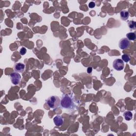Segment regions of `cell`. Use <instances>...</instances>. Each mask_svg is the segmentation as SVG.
Segmentation results:
<instances>
[{
  "mask_svg": "<svg viewBox=\"0 0 136 136\" xmlns=\"http://www.w3.org/2000/svg\"><path fill=\"white\" fill-rule=\"evenodd\" d=\"M62 107L64 109H71L73 107L75 104L72 98L69 95H65L62 98L60 103Z\"/></svg>",
  "mask_w": 136,
  "mask_h": 136,
  "instance_id": "6da1fadb",
  "label": "cell"
},
{
  "mask_svg": "<svg viewBox=\"0 0 136 136\" xmlns=\"http://www.w3.org/2000/svg\"><path fill=\"white\" fill-rule=\"evenodd\" d=\"M61 100L57 96H52L46 100L47 105L51 109H55L60 106Z\"/></svg>",
  "mask_w": 136,
  "mask_h": 136,
  "instance_id": "7a4b0ae2",
  "label": "cell"
},
{
  "mask_svg": "<svg viewBox=\"0 0 136 136\" xmlns=\"http://www.w3.org/2000/svg\"><path fill=\"white\" fill-rule=\"evenodd\" d=\"M113 67L115 70L117 71H121L125 68V63L122 60L117 58L114 61L113 63Z\"/></svg>",
  "mask_w": 136,
  "mask_h": 136,
  "instance_id": "3957f363",
  "label": "cell"
},
{
  "mask_svg": "<svg viewBox=\"0 0 136 136\" xmlns=\"http://www.w3.org/2000/svg\"><path fill=\"white\" fill-rule=\"evenodd\" d=\"M131 45V42L129 39L126 38H122L119 43V46L121 49H125L129 48Z\"/></svg>",
  "mask_w": 136,
  "mask_h": 136,
  "instance_id": "277c9868",
  "label": "cell"
},
{
  "mask_svg": "<svg viewBox=\"0 0 136 136\" xmlns=\"http://www.w3.org/2000/svg\"><path fill=\"white\" fill-rule=\"evenodd\" d=\"M10 79L11 82L13 85H17L19 83L20 79H21V76L19 73L18 72H13L10 75Z\"/></svg>",
  "mask_w": 136,
  "mask_h": 136,
  "instance_id": "5b68a950",
  "label": "cell"
},
{
  "mask_svg": "<svg viewBox=\"0 0 136 136\" xmlns=\"http://www.w3.org/2000/svg\"><path fill=\"white\" fill-rule=\"evenodd\" d=\"M24 68H25V66H24V64L21 63H18L15 64L14 66V69L15 70V71H16L17 72H20V73L23 72L24 70Z\"/></svg>",
  "mask_w": 136,
  "mask_h": 136,
  "instance_id": "8992f818",
  "label": "cell"
},
{
  "mask_svg": "<svg viewBox=\"0 0 136 136\" xmlns=\"http://www.w3.org/2000/svg\"><path fill=\"white\" fill-rule=\"evenodd\" d=\"M53 121L55 125L57 126H61L63 123V118L61 115H57L55 116L53 119Z\"/></svg>",
  "mask_w": 136,
  "mask_h": 136,
  "instance_id": "52a82bcc",
  "label": "cell"
},
{
  "mask_svg": "<svg viewBox=\"0 0 136 136\" xmlns=\"http://www.w3.org/2000/svg\"><path fill=\"white\" fill-rule=\"evenodd\" d=\"M130 14L129 12L125 10H123L120 12V16H121V19L123 20H126L129 17Z\"/></svg>",
  "mask_w": 136,
  "mask_h": 136,
  "instance_id": "ba28073f",
  "label": "cell"
},
{
  "mask_svg": "<svg viewBox=\"0 0 136 136\" xmlns=\"http://www.w3.org/2000/svg\"><path fill=\"white\" fill-rule=\"evenodd\" d=\"M123 116H124L126 121H130L132 118V114L130 111H126V112H125L123 113Z\"/></svg>",
  "mask_w": 136,
  "mask_h": 136,
  "instance_id": "9c48e42d",
  "label": "cell"
},
{
  "mask_svg": "<svg viewBox=\"0 0 136 136\" xmlns=\"http://www.w3.org/2000/svg\"><path fill=\"white\" fill-rule=\"evenodd\" d=\"M126 38L128 39H129L130 41H134L135 40L136 38V34H135V33H129L126 34Z\"/></svg>",
  "mask_w": 136,
  "mask_h": 136,
  "instance_id": "30bf717a",
  "label": "cell"
},
{
  "mask_svg": "<svg viewBox=\"0 0 136 136\" xmlns=\"http://www.w3.org/2000/svg\"><path fill=\"white\" fill-rule=\"evenodd\" d=\"M130 58H131V57L130 56L129 54H124L122 56V61L125 62H126V63H127V62H129L130 60Z\"/></svg>",
  "mask_w": 136,
  "mask_h": 136,
  "instance_id": "8fae6325",
  "label": "cell"
},
{
  "mask_svg": "<svg viewBox=\"0 0 136 136\" xmlns=\"http://www.w3.org/2000/svg\"><path fill=\"white\" fill-rule=\"evenodd\" d=\"M129 28L130 29H135L136 28V23L134 21H129L128 23Z\"/></svg>",
  "mask_w": 136,
  "mask_h": 136,
  "instance_id": "7c38bea8",
  "label": "cell"
},
{
  "mask_svg": "<svg viewBox=\"0 0 136 136\" xmlns=\"http://www.w3.org/2000/svg\"><path fill=\"white\" fill-rule=\"evenodd\" d=\"M26 52H27V49L25 48H24V47H22L21 49H20V50L19 51V53H20V54L21 55H24V54H25L26 53Z\"/></svg>",
  "mask_w": 136,
  "mask_h": 136,
  "instance_id": "4fadbf2b",
  "label": "cell"
},
{
  "mask_svg": "<svg viewBox=\"0 0 136 136\" xmlns=\"http://www.w3.org/2000/svg\"><path fill=\"white\" fill-rule=\"evenodd\" d=\"M95 3L94 2H91L88 4V7L90 8H94L95 7Z\"/></svg>",
  "mask_w": 136,
  "mask_h": 136,
  "instance_id": "5bb4252c",
  "label": "cell"
},
{
  "mask_svg": "<svg viewBox=\"0 0 136 136\" xmlns=\"http://www.w3.org/2000/svg\"><path fill=\"white\" fill-rule=\"evenodd\" d=\"M92 68L91 67H89L88 68V69H87V72L88 73H91V72H92Z\"/></svg>",
  "mask_w": 136,
  "mask_h": 136,
  "instance_id": "9a60e30c",
  "label": "cell"
}]
</instances>
